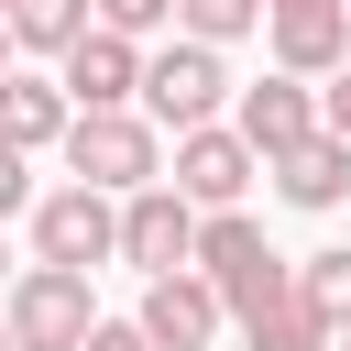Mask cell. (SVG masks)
I'll list each match as a JSON object with an SVG mask.
<instances>
[{"label": "cell", "mask_w": 351, "mask_h": 351, "mask_svg": "<svg viewBox=\"0 0 351 351\" xmlns=\"http://www.w3.org/2000/svg\"><path fill=\"white\" fill-rule=\"evenodd\" d=\"M66 165H77V186L132 197V186L165 176V132H154L143 110H77V121H66Z\"/></svg>", "instance_id": "1"}, {"label": "cell", "mask_w": 351, "mask_h": 351, "mask_svg": "<svg viewBox=\"0 0 351 351\" xmlns=\"http://www.w3.org/2000/svg\"><path fill=\"white\" fill-rule=\"evenodd\" d=\"M11 351H77L88 329H99V307H88V274L77 263H33V274H11Z\"/></svg>", "instance_id": "2"}, {"label": "cell", "mask_w": 351, "mask_h": 351, "mask_svg": "<svg viewBox=\"0 0 351 351\" xmlns=\"http://www.w3.org/2000/svg\"><path fill=\"white\" fill-rule=\"evenodd\" d=\"M219 99H230V66H219V44H197V33L143 66V121H154V132H197V121H219Z\"/></svg>", "instance_id": "3"}, {"label": "cell", "mask_w": 351, "mask_h": 351, "mask_svg": "<svg viewBox=\"0 0 351 351\" xmlns=\"http://www.w3.org/2000/svg\"><path fill=\"white\" fill-rule=\"evenodd\" d=\"M197 219H208V208L176 197L165 176L132 186V197H121V263H143V274H186V263H197Z\"/></svg>", "instance_id": "4"}, {"label": "cell", "mask_w": 351, "mask_h": 351, "mask_svg": "<svg viewBox=\"0 0 351 351\" xmlns=\"http://www.w3.org/2000/svg\"><path fill=\"white\" fill-rule=\"evenodd\" d=\"M121 252V208L99 197V186H55L44 208H33V263H77V274H99Z\"/></svg>", "instance_id": "5"}, {"label": "cell", "mask_w": 351, "mask_h": 351, "mask_svg": "<svg viewBox=\"0 0 351 351\" xmlns=\"http://www.w3.org/2000/svg\"><path fill=\"white\" fill-rule=\"evenodd\" d=\"M263 176V154L230 132V121H197V132H176V197H197V208H241V186Z\"/></svg>", "instance_id": "6"}, {"label": "cell", "mask_w": 351, "mask_h": 351, "mask_svg": "<svg viewBox=\"0 0 351 351\" xmlns=\"http://www.w3.org/2000/svg\"><path fill=\"white\" fill-rule=\"evenodd\" d=\"M55 66H66L55 88H66L77 110H132V99H143V44H132V33H110V22H88Z\"/></svg>", "instance_id": "7"}, {"label": "cell", "mask_w": 351, "mask_h": 351, "mask_svg": "<svg viewBox=\"0 0 351 351\" xmlns=\"http://www.w3.org/2000/svg\"><path fill=\"white\" fill-rule=\"evenodd\" d=\"M197 274L241 307V296H263V285H274V274H296V263H285V252H274L241 208H208V219H197Z\"/></svg>", "instance_id": "8"}, {"label": "cell", "mask_w": 351, "mask_h": 351, "mask_svg": "<svg viewBox=\"0 0 351 351\" xmlns=\"http://www.w3.org/2000/svg\"><path fill=\"white\" fill-rule=\"evenodd\" d=\"M219 318H230V296H219L197 263L143 285V340H154V351H208V340H219Z\"/></svg>", "instance_id": "9"}, {"label": "cell", "mask_w": 351, "mask_h": 351, "mask_svg": "<svg viewBox=\"0 0 351 351\" xmlns=\"http://www.w3.org/2000/svg\"><path fill=\"white\" fill-rule=\"evenodd\" d=\"M263 22H274L285 77H340L351 66V0H296V11H263Z\"/></svg>", "instance_id": "10"}, {"label": "cell", "mask_w": 351, "mask_h": 351, "mask_svg": "<svg viewBox=\"0 0 351 351\" xmlns=\"http://www.w3.org/2000/svg\"><path fill=\"white\" fill-rule=\"evenodd\" d=\"M230 318H241V340H252V351H329V340H340V329L307 307V285H296V274H274V285H263V296H241Z\"/></svg>", "instance_id": "11"}, {"label": "cell", "mask_w": 351, "mask_h": 351, "mask_svg": "<svg viewBox=\"0 0 351 351\" xmlns=\"http://www.w3.org/2000/svg\"><path fill=\"white\" fill-rule=\"evenodd\" d=\"M230 132H241L263 165H274V154H296V143L318 132V99H307V77H263V88H241V121H230Z\"/></svg>", "instance_id": "12"}, {"label": "cell", "mask_w": 351, "mask_h": 351, "mask_svg": "<svg viewBox=\"0 0 351 351\" xmlns=\"http://www.w3.org/2000/svg\"><path fill=\"white\" fill-rule=\"evenodd\" d=\"M66 121H77V99L55 88V77H0V143L11 154H33V143H66Z\"/></svg>", "instance_id": "13"}, {"label": "cell", "mask_w": 351, "mask_h": 351, "mask_svg": "<svg viewBox=\"0 0 351 351\" xmlns=\"http://www.w3.org/2000/svg\"><path fill=\"white\" fill-rule=\"evenodd\" d=\"M274 186H285L296 208H340V197H351V143H340V132H307L296 154H274Z\"/></svg>", "instance_id": "14"}, {"label": "cell", "mask_w": 351, "mask_h": 351, "mask_svg": "<svg viewBox=\"0 0 351 351\" xmlns=\"http://www.w3.org/2000/svg\"><path fill=\"white\" fill-rule=\"evenodd\" d=\"M0 22H11V55H66V44L99 22V0H11Z\"/></svg>", "instance_id": "15"}, {"label": "cell", "mask_w": 351, "mask_h": 351, "mask_svg": "<svg viewBox=\"0 0 351 351\" xmlns=\"http://www.w3.org/2000/svg\"><path fill=\"white\" fill-rule=\"evenodd\" d=\"M296 285H307V307H318L329 329H351V241H340V252H307Z\"/></svg>", "instance_id": "16"}, {"label": "cell", "mask_w": 351, "mask_h": 351, "mask_svg": "<svg viewBox=\"0 0 351 351\" xmlns=\"http://www.w3.org/2000/svg\"><path fill=\"white\" fill-rule=\"evenodd\" d=\"M176 22H186L197 44H241V33L263 22V0H176Z\"/></svg>", "instance_id": "17"}, {"label": "cell", "mask_w": 351, "mask_h": 351, "mask_svg": "<svg viewBox=\"0 0 351 351\" xmlns=\"http://www.w3.org/2000/svg\"><path fill=\"white\" fill-rule=\"evenodd\" d=\"M99 22L143 44V33H165V22H176V0H99Z\"/></svg>", "instance_id": "18"}, {"label": "cell", "mask_w": 351, "mask_h": 351, "mask_svg": "<svg viewBox=\"0 0 351 351\" xmlns=\"http://www.w3.org/2000/svg\"><path fill=\"white\" fill-rule=\"evenodd\" d=\"M318 132H340V143H351V66H340V77L318 88Z\"/></svg>", "instance_id": "19"}, {"label": "cell", "mask_w": 351, "mask_h": 351, "mask_svg": "<svg viewBox=\"0 0 351 351\" xmlns=\"http://www.w3.org/2000/svg\"><path fill=\"white\" fill-rule=\"evenodd\" d=\"M77 351H154V340H143V318H99V329H88Z\"/></svg>", "instance_id": "20"}, {"label": "cell", "mask_w": 351, "mask_h": 351, "mask_svg": "<svg viewBox=\"0 0 351 351\" xmlns=\"http://www.w3.org/2000/svg\"><path fill=\"white\" fill-rule=\"evenodd\" d=\"M22 197H33V186H22V154H11V143H0V219H11V208H22Z\"/></svg>", "instance_id": "21"}, {"label": "cell", "mask_w": 351, "mask_h": 351, "mask_svg": "<svg viewBox=\"0 0 351 351\" xmlns=\"http://www.w3.org/2000/svg\"><path fill=\"white\" fill-rule=\"evenodd\" d=\"M0 77H11V22H0Z\"/></svg>", "instance_id": "22"}, {"label": "cell", "mask_w": 351, "mask_h": 351, "mask_svg": "<svg viewBox=\"0 0 351 351\" xmlns=\"http://www.w3.org/2000/svg\"><path fill=\"white\" fill-rule=\"evenodd\" d=\"M263 11H296V0H263Z\"/></svg>", "instance_id": "23"}, {"label": "cell", "mask_w": 351, "mask_h": 351, "mask_svg": "<svg viewBox=\"0 0 351 351\" xmlns=\"http://www.w3.org/2000/svg\"><path fill=\"white\" fill-rule=\"evenodd\" d=\"M0 351H11V329H0Z\"/></svg>", "instance_id": "24"}, {"label": "cell", "mask_w": 351, "mask_h": 351, "mask_svg": "<svg viewBox=\"0 0 351 351\" xmlns=\"http://www.w3.org/2000/svg\"><path fill=\"white\" fill-rule=\"evenodd\" d=\"M0 11H11V0H0Z\"/></svg>", "instance_id": "25"}]
</instances>
